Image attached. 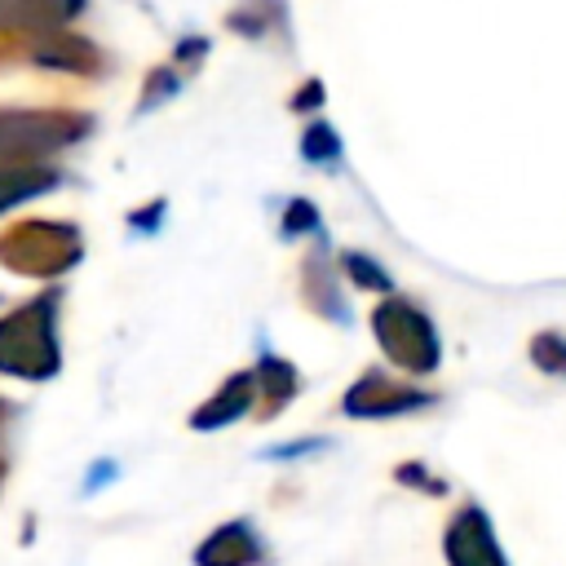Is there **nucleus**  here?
Returning <instances> with one entry per match:
<instances>
[{
	"label": "nucleus",
	"mask_w": 566,
	"mask_h": 566,
	"mask_svg": "<svg viewBox=\"0 0 566 566\" xmlns=\"http://www.w3.org/2000/svg\"><path fill=\"white\" fill-rule=\"evenodd\" d=\"M531 358L544 367V371H553V376H562V367H566V345L553 336V332H544L535 345H531Z\"/></svg>",
	"instance_id": "obj_9"
},
{
	"label": "nucleus",
	"mask_w": 566,
	"mask_h": 566,
	"mask_svg": "<svg viewBox=\"0 0 566 566\" xmlns=\"http://www.w3.org/2000/svg\"><path fill=\"white\" fill-rule=\"evenodd\" d=\"M340 265L345 274L358 283V287H376V292H389V274L367 256V252H340Z\"/></svg>",
	"instance_id": "obj_8"
},
{
	"label": "nucleus",
	"mask_w": 566,
	"mask_h": 566,
	"mask_svg": "<svg viewBox=\"0 0 566 566\" xmlns=\"http://www.w3.org/2000/svg\"><path fill=\"white\" fill-rule=\"evenodd\" d=\"M261 557H265V553H261V539L252 535V526L230 522V526H221V531L203 544L199 566H256Z\"/></svg>",
	"instance_id": "obj_4"
},
{
	"label": "nucleus",
	"mask_w": 566,
	"mask_h": 566,
	"mask_svg": "<svg viewBox=\"0 0 566 566\" xmlns=\"http://www.w3.org/2000/svg\"><path fill=\"white\" fill-rule=\"evenodd\" d=\"M265 385H270V394H265V416L279 407V402H287L292 394H296V371H292V363H279V358H265L261 363V371H256Z\"/></svg>",
	"instance_id": "obj_7"
},
{
	"label": "nucleus",
	"mask_w": 566,
	"mask_h": 566,
	"mask_svg": "<svg viewBox=\"0 0 566 566\" xmlns=\"http://www.w3.org/2000/svg\"><path fill=\"white\" fill-rule=\"evenodd\" d=\"M447 562L451 566H504L495 531H491L482 509H464L460 517H451V526H447Z\"/></svg>",
	"instance_id": "obj_3"
},
{
	"label": "nucleus",
	"mask_w": 566,
	"mask_h": 566,
	"mask_svg": "<svg viewBox=\"0 0 566 566\" xmlns=\"http://www.w3.org/2000/svg\"><path fill=\"white\" fill-rule=\"evenodd\" d=\"M305 230H318V212L305 199H296L287 208V217H283V234H305Z\"/></svg>",
	"instance_id": "obj_10"
},
{
	"label": "nucleus",
	"mask_w": 566,
	"mask_h": 566,
	"mask_svg": "<svg viewBox=\"0 0 566 566\" xmlns=\"http://www.w3.org/2000/svg\"><path fill=\"white\" fill-rule=\"evenodd\" d=\"M248 394H252V376H234V380L226 385V394L217 398V411H203V416H195V424H199V429H208V424H226V420L243 416V407H248Z\"/></svg>",
	"instance_id": "obj_5"
},
{
	"label": "nucleus",
	"mask_w": 566,
	"mask_h": 566,
	"mask_svg": "<svg viewBox=\"0 0 566 566\" xmlns=\"http://www.w3.org/2000/svg\"><path fill=\"white\" fill-rule=\"evenodd\" d=\"M310 451H323V438H301L296 447H274V451H265V460H292V455H310Z\"/></svg>",
	"instance_id": "obj_11"
},
{
	"label": "nucleus",
	"mask_w": 566,
	"mask_h": 566,
	"mask_svg": "<svg viewBox=\"0 0 566 566\" xmlns=\"http://www.w3.org/2000/svg\"><path fill=\"white\" fill-rule=\"evenodd\" d=\"M301 155H305L310 164H336V159H340V137L332 133V124L314 119V124L305 128V137H301Z\"/></svg>",
	"instance_id": "obj_6"
},
{
	"label": "nucleus",
	"mask_w": 566,
	"mask_h": 566,
	"mask_svg": "<svg viewBox=\"0 0 566 566\" xmlns=\"http://www.w3.org/2000/svg\"><path fill=\"white\" fill-rule=\"evenodd\" d=\"M371 327L380 336V349L407 367V371H433L438 367V336H433V323L407 305V301H380L376 314H371Z\"/></svg>",
	"instance_id": "obj_1"
},
{
	"label": "nucleus",
	"mask_w": 566,
	"mask_h": 566,
	"mask_svg": "<svg viewBox=\"0 0 566 566\" xmlns=\"http://www.w3.org/2000/svg\"><path fill=\"white\" fill-rule=\"evenodd\" d=\"M429 394L402 385V380H389L385 371H367L349 394H345V411L349 416H398V411H411V407H424Z\"/></svg>",
	"instance_id": "obj_2"
}]
</instances>
